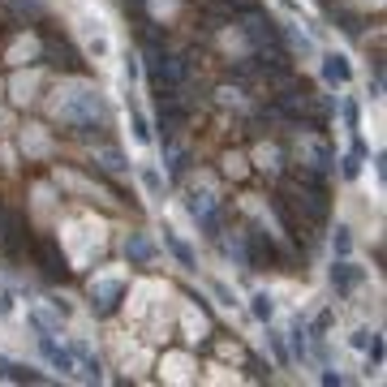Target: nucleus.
Masks as SVG:
<instances>
[{
	"label": "nucleus",
	"mask_w": 387,
	"mask_h": 387,
	"mask_svg": "<svg viewBox=\"0 0 387 387\" xmlns=\"http://www.w3.org/2000/svg\"><path fill=\"white\" fill-rule=\"evenodd\" d=\"M146 73H151V86L155 91H181V86H190V61L176 56V52H168V47H160V43L146 47Z\"/></svg>",
	"instance_id": "nucleus-1"
},
{
	"label": "nucleus",
	"mask_w": 387,
	"mask_h": 387,
	"mask_svg": "<svg viewBox=\"0 0 387 387\" xmlns=\"http://www.w3.org/2000/svg\"><path fill=\"white\" fill-rule=\"evenodd\" d=\"M56 121H65V125H91V121L108 125V116H103V103H99V95H95V91L65 95V99L56 103Z\"/></svg>",
	"instance_id": "nucleus-2"
},
{
	"label": "nucleus",
	"mask_w": 387,
	"mask_h": 387,
	"mask_svg": "<svg viewBox=\"0 0 387 387\" xmlns=\"http://www.w3.org/2000/svg\"><path fill=\"white\" fill-rule=\"evenodd\" d=\"M284 206H289V211H297L305 224H314V228H323L327 215H331L327 194H323V190H305V185H297V181H293V194L284 198Z\"/></svg>",
	"instance_id": "nucleus-3"
},
{
	"label": "nucleus",
	"mask_w": 387,
	"mask_h": 387,
	"mask_svg": "<svg viewBox=\"0 0 387 387\" xmlns=\"http://www.w3.org/2000/svg\"><path fill=\"white\" fill-rule=\"evenodd\" d=\"M39 353H43V361L52 370H61V374H77V357H73V349L69 344H56V331L52 335H39Z\"/></svg>",
	"instance_id": "nucleus-4"
},
{
	"label": "nucleus",
	"mask_w": 387,
	"mask_h": 387,
	"mask_svg": "<svg viewBox=\"0 0 387 387\" xmlns=\"http://www.w3.org/2000/svg\"><path fill=\"white\" fill-rule=\"evenodd\" d=\"M357 284H361V267L353 263V258H335V263H331V289L340 297H349Z\"/></svg>",
	"instance_id": "nucleus-5"
},
{
	"label": "nucleus",
	"mask_w": 387,
	"mask_h": 387,
	"mask_svg": "<svg viewBox=\"0 0 387 387\" xmlns=\"http://www.w3.org/2000/svg\"><path fill=\"white\" fill-rule=\"evenodd\" d=\"M323 82L327 86H349L353 82V69H349V61L340 56V52H327L323 56Z\"/></svg>",
	"instance_id": "nucleus-6"
},
{
	"label": "nucleus",
	"mask_w": 387,
	"mask_h": 387,
	"mask_svg": "<svg viewBox=\"0 0 387 387\" xmlns=\"http://www.w3.org/2000/svg\"><path fill=\"white\" fill-rule=\"evenodd\" d=\"M91 160H95V168L99 172H112V176H121L129 164H125V155L116 151V146H108V142H99L95 151H91Z\"/></svg>",
	"instance_id": "nucleus-7"
},
{
	"label": "nucleus",
	"mask_w": 387,
	"mask_h": 387,
	"mask_svg": "<svg viewBox=\"0 0 387 387\" xmlns=\"http://www.w3.org/2000/svg\"><path fill=\"white\" fill-rule=\"evenodd\" d=\"M301 151H305V160H301L305 168H319V172H327V168L335 164V155H331V146H323V142H314V138H310V142H305Z\"/></svg>",
	"instance_id": "nucleus-8"
},
{
	"label": "nucleus",
	"mask_w": 387,
	"mask_h": 387,
	"mask_svg": "<svg viewBox=\"0 0 387 387\" xmlns=\"http://www.w3.org/2000/svg\"><path fill=\"white\" fill-rule=\"evenodd\" d=\"M125 258H129V263H138V267H146L151 258H155V245L142 237V232H134V237H129V245H125Z\"/></svg>",
	"instance_id": "nucleus-9"
},
{
	"label": "nucleus",
	"mask_w": 387,
	"mask_h": 387,
	"mask_svg": "<svg viewBox=\"0 0 387 387\" xmlns=\"http://www.w3.org/2000/svg\"><path fill=\"white\" fill-rule=\"evenodd\" d=\"M0 379H5V383H43V374L17 366V361H9V357H0Z\"/></svg>",
	"instance_id": "nucleus-10"
},
{
	"label": "nucleus",
	"mask_w": 387,
	"mask_h": 387,
	"mask_svg": "<svg viewBox=\"0 0 387 387\" xmlns=\"http://www.w3.org/2000/svg\"><path fill=\"white\" fill-rule=\"evenodd\" d=\"M47 56L56 61V65H65V69H73V73H82V61H77V52L61 39V43H47Z\"/></svg>",
	"instance_id": "nucleus-11"
},
{
	"label": "nucleus",
	"mask_w": 387,
	"mask_h": 387,
	"mask_svg": "<svg viewBox=\"0 0 387 387\" xmlns=\"http://www.w3.org/2000/svg\"><path fill=\"white\" fill-rule=\"evenodd\" d=\"M289 340H293V357H297V361H310V327H305L301 319L293 323V331H289Z\"/></svg>",
	"instance_id": "nucleus-12"
},
{
	"label": "nucleus",
	"mask_w": 387,
	"mask_h": 387,
	"mask_svg": "<svg viewBox=\"0 0 387 387\" xmlns=\"http://www.w3.org/2000/svg\"><path fill=\"white\" fill-rule=\"evenodd\" d=\"M164 241H168V250L176 254V263H181V267H194V250H190L185 241H181L172 228H164Z\"/></svg>",
	"instance_id": "nucleus-13"
},
{
	"label": "nucleus",
	"mask_w": 387,
	"mask_h": 387,
	"mask_svg": "<svg viewBox=\"0 0 387 387\" xmlns=\"http://www.w3.org/2000/svg\"><path fill=\"white\" fill-rule=\"evenodd\" d=\"M250 314H254L258 323H271V314H275L271 293H254V297H250Z\"/></svg>",
	"instance_id": "nucleus-14"
},
{
	"label": "nucleus",
	"mask_w": 387,
	"mask_h": 387,
	"mask_svg": "<svg viewBox=\"0 0 387 387\" xmlns=\"http://www.w3.org/2000/svg\"><path fill=\"white\" fill-rule=\"evenodd\" d=\"M185 211H190L194 220H206V215L215 211V198H211V194H190V198H185Z\"/></svg>",
	"instance_id": "nucleus-15"
},
{
	"label": "nucleus",
	"mask_w": 387,
	"mask_h": 387,
	"mask_svg": "<svg viewBox=\"0 0 387 387\" xmlns=\"http://www.w3.org/2000/svg\"><path fill=\"white\" fill-rule=\"evenodd\" d=\"M5 5H9L13 17H26V22H35L43 13V0H5Z\"/></svg>",
	"instance_id": "nucleus-16"
},
{
	"label": "nucleus",
	"mask_w": 387,
	"mask_h": 387,
	"mask_svg": "<svg viewBox=\"0 0 387 387\" xmlns=\"http://www.w3.org/2000/svg\"><path fill=\"white\" fill-rule=\"evenodd\" d=\"M331 250H335V258H349V254H353V232H349L344 224H335V232H331Z\"/></svg>",
	"instance_id": "nucleus-17"
},
{
	"label": "nucleus",
	"mask_w": 387,
	"mask_h": 387,
	"mask_svg": "<svg viewBox=\"0 0 387 387\" xmlns=\"http://www.w3.org/2000/svg\"><path fill=\"white\" fill-rule=\"evenodd\" d=\"M284 43H289V52H314V39L310 35H301V31H293V26H284Z\"/></svg>",
	"instance_id": "nucleus-18"
},
{
	"label": "nucleus",
	"mask_w": 387,
	"mask_h": 387,
	"mask_svg": "<svg viewBox=\"0 0 387 387\" xmlns=\"http://www.w3.org/2000/svg\"><path fill=\"white\" fill-rule=\"evenodd\" d=\"M267 344H271V353H275L280 366H289V349H284V335H280V331H267Z\"/></svg>",
	"instance_id": "nucleus-19"
},
{
	"label": "nucleus",
	"mask_w": 387,
	"mask_h": 387,
	"mask_svg": "<svg viewBox=\"0 0 387 387\" xmlns=\"http://www.w3.org/2000/svg\"><path fill=\"white\" fill-rule=\"evenodd\" d=\"M258 160H263V168L280 172V151H275V146H263V151H258Z\"/></svg>",
	"instance_id": "nucleus-20"
},
{
	"label": "nucleus",
	"mask_w": 387,
	"mask_h": 387,
	"mask_svg": "<svg viewBox=\"0 0 387 387\" xmlns=\"http://www.w3.org/2000/svg\"><path fill=\"white\" fill-rule=\"evenodd\" d=\"M370 335H374L370 327H357V331L349 335V344H353V349H361V353H366V344H370Z\"/></svg>",
	"instance_id": "nucleus-21"
},
{
	"label": "nucleus",
	"mask_w": 387,
	"mask_h": 387,
	"mask_svg": "<svg viewBox=\"0 0 387 387\" xmlns=\"http://www.w3.org/2000/svg\"><path fill=\"white\" fill-rule=\"evenodd\" d=\"M142 185H146L151 194H160V190H164V181H160V172H155V168H142Z\"/></svg>",
	"instance_id": "nucleus-22"
},
{
	"label": "nucleus",
	"mask_w": 387,
	"mask_h": 387,
	"mask_svg": "<svg viewBox=\"0 0 387 387\" xmlns=\"http://www.w3.org/2000/svg\"><path fill=\"white\" fill-rule=\"evenodd\" d=\"M134 138H138V142H151V125H146L142 112H134Z\"/></svg>",
	"instance_id": "nucleus-23"
},
{
	"label": "nucleus",
	"mask_w": 387,
	"mask_h": 387,
	"mask_svg": "<svg viewBox=\"0 0 387 387\" xmlns=\"http://www.w3.org/2000/svg\"><path fill=\"white\" fill-rule=\"evenodd\" d=\"M340 164H344V176H349V181L361 172V160H357V155H349V160H340Z\"/></svg>",
	"instance_id": "nucleus-24"
},
{
	"label": "nucleus",
	"mask_w": 387,
	"mask_h": 387,
	"mask_svg": "<svg viewBox=\"0 0 387 387\" xmlns=\"http://www.w3.org/2000/svg\"><path fill=\"white\" fill-rule=\"evenodd\" d=\"M323 383H327V387H340V383H344V374H335V370H327V374H323Z\"/></svg>",
	"instance_id": "nucleus-25"
}]
</instances>
